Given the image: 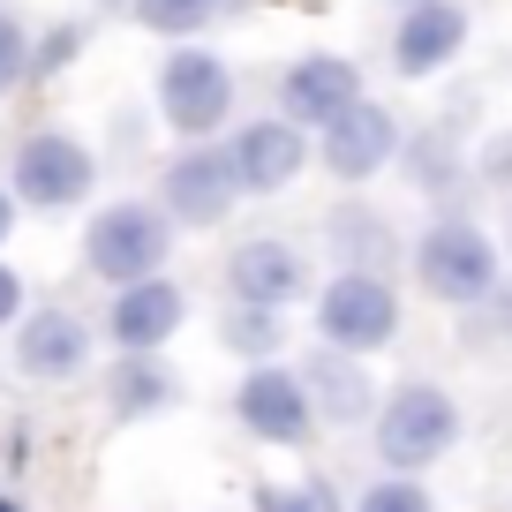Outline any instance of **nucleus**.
Instances as JSON below:
<instances>
[{"label":"nucleus","mask_w":512,"mask_h":512,"mask_svg":"<svg viewBox=\"0 0 512 512\" xmlns=\"http://www.w3.org/2000/svg\"><path fill=\"white\" fill-rule=\"evenodd\" d=\"M392 159H400V121H392L377 98H362L354 113H339V121L324 128V166H332L339 181H369Z\"/></svg>","instance_id":"f8f14e48"},{"label":"nucleus","mask_w":512,"mask_h":512,"mask_svg":"<svg viewBox=\"0 0 512 512\" xmlns=\"http://www.w3.org/2000/svg\"><path fill=\"white\" fill-rule=\"evenodd\" d=\"M226 287H234L241 309H272V317H279L287 302H302V294H309V264H302L294 241L256 234V241H241V249L226 256Z\"/></svg>","instance_id":"1a4fd4ad"},{"label":"nucleus","mask_w":512,"mask_h":512,"mask_svg":"<svg viewBox=\"0 0 512 512\" xmlns=\"http://www.w3.org/2000/svg\"><path fill=\"white\" fill-rule=\"evenodd\" d=\"M407 174H415L430 196H445L452 181H460V159H452L445 136H415V144H407Z\"/></svg>","instance_id":"412c9836"},{"label":"nucleus","mask_w":512,"mask_h":512,"mask_svg":"<svg viewBox=\"0 0 512 512\" xmlns=\"http://www.w3.org/2000/svg\"><path fill=\"white\" fill-rule=\"evenodd\" d=\"M234 415H241V430L264 437V445H309V430H317V400H309L302 369H279V362H256L249 377H241Z\"/></svg>","instance_id":"423d86ee"},{"label":"nucleus","mask_w":512,"mask_h":512,"mask_svg":"<svg viewBox=\"0 0 512 512\" xmlns=\"http://www.w3.org/2000/svg\"><path fill=\"white\" fill-rule=\"evenodd\" d=\"M505 332H512V309H505Z\"/></svg>","instance_id":"c756f323"},{"label":"nucleus","mask_w":512,"mask_h":512,"mask_svg":"<svg viewBox=\"0 0 512 512\" xmlns=\"http://www.w3.org/2000/svg\"><path fill=\"white\" fill-rule=\"evenodd\" d=\"M76 46H83V31H76V23H61V31L38 46V61H31V68H38V76H53V68H68V53H76Z\"/></svg>","instance_id":"393cba45"},{"label":"nucleus","mask_w":512,"mask_h":512,"mask_svg":"<svg viewBox=\"0 0 512 512\" xmlns=\"http://www.w3.org/2000/svg\"><path fill=\"white\" fill-rule=\"evenodd\" d=\"M279 98H287L294 128H332L339 113L362 106V68L347 53H302V61L279 76Z\"/></svg>","instance_id":"9d476101"},{"label":"nucleus","mask_w":512,"mask_h":512,"mask_svg":"<svg viewBox=\"0 0 512 512\" xmlns=\"http://www.w3.org/2000/svg\"><path fill=\"white\" fill-rule=\"evenodd\" d=\"M354 512H437V497L422 490L415 475H392V482H369Z\"/></svg>","instance_id":"4be33fe9"},{"label":"nucleus","mask_w":512,"mask_h":512,"mask_svg":"<svg viewBox=\"0 0 512 512\" xmlns=\"http://www.w3.org/2000/svg\"><path fill=\"white\" fill-rule=\"evenodd\" d=\"M8 226H16V196L0 189V241H8Z\"/></svg>","instance_id":"cd10ccee"},{"label":"nucleus","mask_w":512,"mask_h":512,"mask_svg":"<svg viewBox=\"0 0 512 512\" xmlns=\"http://www.w3.org/2000/svg\"><path fill=\"white\" fill-rule=\"evenodd\" d=\"M475 174L490 181V189H512V136H497V144L482 151V159H475Z\"/></svg>","instance_id":"a878e982"},{"label":"nucleus","mask_w":512,"mask_h":512,"mask_svg":"<svg viewBox=\"0 0 512 512\" xmlns=\"http://www.w3.org/2000/svg\"><path fill=\"white\" fill-rule=\"evenodd\" d=\"M407 8H415V0H407Z\"/></svg>","instance_id":"7c9ffc66"},{"label":"nucleus","mask_w":512,"mask_h":512,"mask_svg":"<svg viewBox=\"0 0 512 512\" xmlns=\"http://www.w3.org/2000/svg\"><path fill=\"white\" fill-rule=\"evenodd\" d=\"M415 279L437 302H490L497 287V241L475 219H437L415 249Z\"/></svg>","instance_id":"20e7f679"},{"label":"nucleus","mask_w":512,"mask_h":512,"mask_svg":"<svg viewBox=\"0 0 512 512\" xmlns=\"http://www.w3.org/2000/svg\"><path fill=\"white\" fill-rule=\"evenodd\" d=\"M98 181V159L76 144V136H61V128H38V136H23L16 144V196L38 211H68L83 204Z\"/></svg>","instance_id":"0eeeda50"},{"label":"nucleus","mask_w":512,"mask_h":512,"mask_svg":"<svg viewBox=\"0 0 512 512\" xmlns=\"http://www.w3.org/2000/svg\"><path fill=\"white\" fill-rule=\"evenodd\" d=\"M219 8L226 0H128V16L144 23V31H159V38H196Z\"/></svg>","instance_id":"6ab92c4d"},{"label":"nucleus","mask_w":512,"mask_h":512,"mask_svg":"<svg viewBox=\"0 0 512 512\" xmlns=\"http://www.w3.org/2000/svg\"><path fill=\"white\" fill-rule=\"evenodd\" d=\"M31 61H38V53H31V38H23V23L0 16V91H16V83L31 76Z\"/></svg>","instance_id":"5701e85b"},{"label":"nucleus","mask_w":512,"mask_h":512,"mask_svg":"<svg viewBox=\"0 0 512 512\" xmlns=\"http://www.w3.org/2000/svg\"><path fill=\"white\" fill-rule=\"evenodd\" d=\"M256 512H324V490H279V482H264Z\"/></svg>","instance_id":"b1692460"},{"label":"nucleus","mask_w":512,"mask_h":512,"mask_svg":"<svg viewBox=\"0 0 512 512\" xmlns=\"http://www.w3.org/2000/svg\"><path fill=\"white\" fill-rule=\"evenodd\" d=\"M317 332H324V347H339V354H377L384 339L400 332V294H392V279L339 272L332 287L317 294Z\"/></svg>","instance_id":"39448f33"},{"label":"nucleus","mask_w":512,"mask_h":512,"mask_svg":"<svg viewBox=\"0 0 512 512\" xmlns=\"http://www.w3.org/2000/svg\"><path fill=\"white\" fill-rule=\"evenodd\" d=\"M166 400H174V377H166L151 354H128V362L113 369V415H121V422L151 415V407H166Z\"/></svg>","instance_id":"a211bd4d"},{"label":"nucleus","mask_w":512,"mask_h":512,"mask_svg":"<svg viewBox=\"0 0 512 512\" xmlns=\"http://www.w3.org/2000/svg\"><path fill=\"white\" fill-rule=\"evenodd\" d=\"M0 512H16V505H8V497H0Z\"/></svg>","instance_id":"c85d7f7f"},{"label":"nucleus","mask_w":512,"mask_h":512,"mask_svg":"<svg viewBox=\"0 0 512 512\" xmlns=\"http://www.w3.org/2000/svg\"><path fill=\"white\" fill-rule=\"evenodd\" d=\"M452 445H460V400H452L445 384L407 377V384L384 392V407H377V460L392 467V475H422V467H437Z\"/></svg>","instance_id":"f257e3e1"},{"label":"nucleus","mask_w":512,"mask_h":512,"mask_svg":"<svg viewBox=\"0 0 512 512\" xmlns=\"http://www.w3.org/2000/svg\"><path fill=\"white\" fill-rule=\"evenodd\" d=\"M181 317H189V302H181V287H166V279H144V287H121L113 294V339H121L128 354H151L159 339L181 332Z\"/></svg>","instance_id":"dca6fc26"},{"label":"nucleus","mask_w":512,"mask_h":512,"mask_svg":"<svg viewBox=\"0 0 512 512\" xmlns=\"http://www.w3.org/2000/svg\"><path fill=\"white\" fill-rule=\"evenodd\" d=\"M226 347H234V354H249V362H272V354H279V317H272V309H226Z\"/></svg>","instance_id":"aec40b11"},{"label":"nucleus","mask_w":512,"mask_h":512,"mask_svg":"<svg viewBox=\"0 0 512 512\" xmlns=\"http://www.w3.org/2000/svg\"><path fill=\"white\" fill-rule=\"evenodd\" d=\"M16 309H23V279H16V272H8V264H0V324L16 317Z\"/></svg>","instance_id":"bb28decb"},{"label":"nucleus","mask_w":512,"mask_h":512,"mask_svg":"<svg viewBox=\"0 0 512 512\" xmlns=\"http://www.w3.org/2000/svg\"><path fill=\"white\" fill-rule=\"evenodd\" d=\"M159 113H166L174 136H196V144H204L211 128L234 113V68L211 46H174L159 61Z\"/></svg>","instance_id":"7ed1b4c3"},{"label":"nucleus","mask_w":512,"mask_h":512,"mask_svg":"<svg viewBox=\"0 0 512 512\" xmlns=\"http://www.w3.org/2000/svg\"><path fill=\"white\" fill-rule=\"evenodd\" d=\"M302 384H309V400H317L324 422H377V407H384L377 384H369V369H362V354H339V347L309 354Z\"/></svg>","instance_id":"4468645a"},{"label":"nucleus","mask_w":512,"mask_h":512,"mask_svg":"<svg viewBox=\"0 0 512 512\" xmlns=\"http://www.w3.org/2000/svg\"><path fill=\"white\" fill-rule=\"evenodd\" d=\"M166 249H174V219H166L159 204H144V196L106 204L91 226H83V264H91L98 279H113V287H144V279H159Z\"/></svg>","instance_id":"f03ea898"},{"label":"nucleus","mask_w":512,"mask_h":512,"mask_svg":"<svg viewBox=\"0 0 512 512\" xmlns=\"http://www.w3.org/2000/svg\"><path fill=\"white\" fill-rule=\"evenodd\" d=\"M16 362H23V377L61 384V377H76V369L91 362V332H83V317H68V309H38V317H23Z\"/></svg>","instance_id":"2eb2a0df"},{"label":"nucleus","mask_w":512,"mask_h":512,"mask_svg":"<svg viewBox=\"0 0 512 512\" xmlns=\"http://www.w3.org/2000/svg\"><path fill=\"white\" fill-rule=\"evenodd\" d=\"M460 46H467V8L460 0H415V8H400V23H392V68H400L407 83L437 76L445 61H460Z\"/></svg>","instance_id":"9b49d317"},{"label":"nucleus","mask_w":512,"mask_h":512,"mask_svg":"<svg viewBox=\"0 0 512 512\" xmlns=\"http://www.w3.org/2000/svg\"><path fill=\"white\" fill-rule=\"evenodd\" d=\"M234 196H241L234 151H211V144L181 151V159L166 166V181H159V211L181 219V226H219L226 211H234Z\"/></svg>","instance_id":"6e6552de"},{"label":"nucleus","mask_w":512,"mask_h":512,"mask_svg":"<svg viewBox=\"0 0 512 512\" xmlns=\"http://www.w3.org/2000/svg\"><path fill=\"white\" fill-rule=\"evenodd\" d=\"M324 234H332L339 272H377V279H384V256H392V226H384L369 204H339L332 219H324Z\"/></svg>","instance_id":"f3484780"},{"label":"nucleus","mask_w":512,"mask_h":512,"mask_svg":"<svg viewBox=\"0 0 512 512\" xmlns=\"http://www.w3.org/2000/svg\"><path fill=\"white\" fill-rule=\"evenodd\" d=\"M309 166V136L294 121H249L234 136V174L249 196H279L287 181H302Z\"/></svg>","instance_id":"ddd939ff"}]
</instances>
